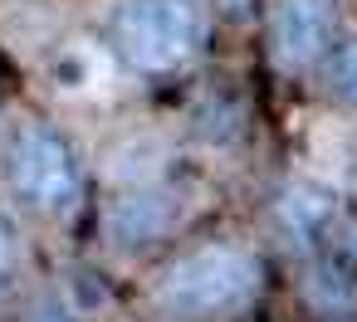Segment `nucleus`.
<instances>
[{"label":"nucleus","instance_id":"f257e3e1","mask_svg":"<svg viewBox=\"0 0 357 322\" xmlns=\"http://www.w3.org/2000/svg\"><path fill=\"white\" fill-rule=\"evenodd\" d=\"M255 288H259V264L250 249L201 244L162 273L157 303L172 317H225V312L245 307L255 298Z\"/></svg>","mask_w":357,"mask_h":322},{"label":"nucleus","instance_id":"f03ea898","mask_svg":"<svg viewBox=\"0 0 357 322\" xmlns=\"http://www.w3.org/2000/svg\"><path fill=\"white\" fill-rule=\"evenodd\" d=\"M206 40V20L196 0H123L113 15L118 54L142 74H167L186 64Z\"/></svg>","mask_w":357,"mask_h":322},{"label":"nucleus","instance_id":"7ed1b4c3","mask_svg":"<svg viewBox=\"0 0 357 322\" xmlns=\"http://www.w3.org/2000/svg\"><path fill=\"white\" fill-rule=\"evenodd\" d=\"M6 186L25 210L59 215L79 200V161L54 127L25 122L6 147Z\"/></svg>","mask_w":357,"mask_h":322},{"label":"nucleus","instance_id":"20e7f679","mask_svg":"<svg viewBox=\"0 0 357 322\" xmlns=\"http://www.w3.org/2000/svg\"><path fill=\"white\" fill-rule=\"evenodd\" d=\"M337 35V6L333 0H274L269 10V40L274 59L284 69H308L333 49Z\"/></svg>","mask_w":357,"mask_h":322},{"label":"nucleus","instance_id":"39448f33","mask_svg":"<svg viewBox=\"0 0 357 322\" xmlns=\"http://www.w3.org/2000/svg\"><path fill=\"white\" fill-rule=\"evenodd\" d=\"M176 225V200L167 191H128L108 205V239L118 249H142Z\"/></svg>","mask_w":357,"mask_h":322},{"label":"nucleus","instance_id":"423d86ee","mask_svg":"<svg viewBox=\"0 0 357 322\" xmlns=\"http://www.w3.org/2000/svg\"><path fill=\"white\" fill-rule=\"evenodd\" d=\"M333 210H337V200H333V191H323V186H313V181H294L284 195H279V205H274V215H279V225L298 239V244H308V239H318L323 230H328V220H333Z\"/></svg>","mask_w":357,"mask_h":322},{"label":"nucleus","instance_id":"0eeeda50","mask_svg":"<svg viewBox=\"0 0 357 322\" xmlns=\"http://www.w3.org/2000/svg\"><path fill=\"white\" fill-rule=\"evenodd\" d=\"M333 88H337V98L357 103V40L333 54Z\"/></svg>","mask_w":357,"mask_h":322},{"label":"nucleus","instance_id":"6e6552de","mask_svg":"<svg viewBox=\"0 0 357 322\" xmlns=\"http://www.w3.org/2000/svg\"><path fill=\"white\" fill-rule=\"evenodd\" d=\"M15 273V230H10V220L0 215V283H6Z\"/></svg>","mask_w":357,"mask_h":322},{"label":"nucleus","instance_id":"1a4fd4ad","mask_svg":"<svg viewBox=\"0 0 357 322\" xmlns=\"http://www.w3.org/2000/svg\"><path fill=\"white\" fill-rule=\"evenodd\" d=\"M347 254H352V259H357V225H352V230H347Z\"/></svg>","mask_w":357,"mask_h":322}]
</instances>
